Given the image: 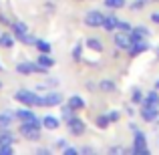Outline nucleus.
Listing matches in <instances>:
<instances>
[{"instance_id":"f257e3e1","label":"nucleus","mask_w":159,"mask_h":155,"mask_svg":"<svg viewBox=\"0 0 159 155\" xmlns=\"http://www.w3.org/2000/svg\"><path fill=\"white\" fill-rule=\"evenodd\" d=\"M14 99L18 103H22L24 107H36L40 101V97L34 93V91H26V89H20V91H16L14 93Z\"/></svg>"},{"instance_id":"f03ea898","label":"nucleus","mask_w":159,"mask_h":155,"mask_svg":"<svg viewBox=\"0 0 159 155\" xmlns=\"http://www.w3.org/2000/svg\"><path fill=\"white\" fill-rule=\"evenodd\" d=\"M131 151L135 155H147L149 153V147H147V137H145L143 131L135 129V137H133V147Z\"/></svg>"},{"instance_id":"7ed1b4c3","label":"nucleus","mask_w":159,"mask_h":155,"mask_svg":"<svg viewBox=\"0 0 159 155\" xmlns=\"http://www.w3.org/2000/svg\"><path fill=\"white\" fill-rule=\"evenodd\" d=\"M47 71L48 69L40 66L39 62H18V65H16V73H18V75H34V73L47 75Z\"/></svg>"},{"instance_id":"20e7f679","label":"nucleus","mask_w":159,"mask_h":155,"mask_svg":"<svg viewBox=\"0 0 159 155\" xmlns=\"http://www.w3.org/2000/svg\"><path fill=\"white\" fill-rule=\"evenodd\" d=\"M103 22H105V14L101 10H89L85 14V24L89 28H103Z\"/></svg>"},{"instance_id":"39448f33","label":"nucleus","mask_w":159,"mask_h":155,"mask_svg":"<svg viewBox=\"0 0 159 155\" xmlns=\"http://www.w3.org/2000/svg\"><path fill=\"white\" fill-rule=\"evenodd\" d=\"M20 135L28 141H39L40 139V125H32V123H22L20 125Z\"/></svg>"},{"instance_id":"423d86ee","label":"nucleus","mask_w":159,"mask_h":155,"mask_svg":"<svg viewBox=\"0 0 159 155\" xmlns=\"http://www.w3.org/2000/svg\"><path fill=\"white\" fill-rule=\"evenodd\" d=\"M62 103V95L58 91H48L44 97H40L39 107H57V105Z\"/></svg>"},{"instance_id":"0eeeda50","label":"nucleus","mask_w":159,"mask_h":155,"mask_svg":"<svg viewBox=\"0 0 159 155\" xmlns=\"http://www.w3.org/2000/svg\"><path fill=\"white\" fill-rule=\"evenodd\" d=\"M16 119H20V123H32V125H43V121H39V117L30 111V109H20L16 111Z\"/></svg>"},{"instance_id":"6e6552de","label":"nucleus","mask_w":159,"mask_h":155,"mask_svg":"<svg viewBox=\"0 0 159 155\" xmlns=\"http://www.w3.org/2000/svg\"><path fill=\"white\" fill-rule=\"evenodd\" d=\"M66 127H69V131L73 133V135H83V133L87 131V125L83 119H79V117H73V119L66 121Z\"/></svg>"},{"instance_id":"1a4fd4ad","label":"nucleus","mask_w":159,"mask_h":155,"mask_svg":"<svg viewBox=\"0 0 159 155\" xmlns=\"http://www.w3.org/2000/svg\"><path fill=\"white\" fill-rule=\"evenodd\" d=\"M149 43L145 39H139V40H133L131 43V47L127 48V52L131 54V57H137V54H141V52H145V51H149Z\"/></svg>"},{"instance_id":"9d476101","label":"nucleus","mask_w":159,"mask_h":155,"mask_svg":"<svg viewBox=\"0 0 159 155\" xmlns=\"http://www.w3.org/2000/svg\"><path fill=\"white\" fill-rule=\"evenodd\" d=\"M131 32H125V30H119L115 34V44L117 48H123V51H127L129 47H131Z\"/></svg>"},{"instance_id":"9b49d317","label":"nucleus","mask_w":159,"mask_h":155,"mask_svg":"<svg viewBox=\"0 0 159 155\" xmlns=\"http://www.w3.org/2000/svg\"><path fill=\"white\" fill-rule=\"evenodd\" d=\"M141 107H151V109H159V91H149L141 101Z\"/></svg>"},{"instance_id":"f8f14e48","label":"nucleus","mask_w":159,"mask_h":155,"mask_svg":"<svg viewBox=\"0 0 159 155\" xmlns=\"http://www.w3.org/2000/svg\"><path fill=\"white\" fill-rule=\"evenodd\" d=\"M141 117H143V121H149V123H153V121H157V117H159V109L143 107V109H141Z\"/></svg>"},{"instance_id":"ddd939ff","label":"nucleus","mask_w":159,"mask_h":155,"mask_svg":"<svg viewBox=\"0 0 159 155\" xmlns=\"http://www.w3.org/2000/svg\"><path fill=\"white\" fill-rule=\"evenodd\" d=\"M16 117V113L12 111H2L0 113V129H8L12 125V119Z\"/></svg>"},{"instance_id":"4468645a","label":"nucleus","mask_w":159,"mask_h":155,"mask_svg":"<svg viewBox=\"0 0 159 155\" xmlns=\"http://www.w3.org/2000/svg\"><path fill=\"white\" fill-rule=\"evenodd\" d=\"M103 28H105L107 32H111V30H115V28H119V18H117L115 14H109V16H105Z\"/></svg>"},{"instance_id":"2eb2a0df","label":"nucleus","mask_w":159,"mask_h":155,"mask_svg":"<svg viewBox=\"0 0 159 155\" xmlns=\"http://www.w3.org/2000/svg\"><path fill=\"white\" fill-rule=\"evenodd\" d=\"M12 32H14V36L20 40L24 34H28V26L24 22H12Z\"/></svg>"},{"instance_id":"dca6fc26","label":"nucleus","mask_w":159,"mask_h":155,"mask_svg":"<svg viewBox=\"0 0 159 155\" xmlns=\"http://www.w3.org/2000/svg\"><path fill=\"white\" fill-rule=\"evenodd\" d=\"M149 36V28L145 26H135L131 30V40H139V39H147Z\"/></svg>"},{"instance_id":"f3484780","label":"nucleus","mask_w":159,"mask_h":155,"mask_svg":"<svg viewBox=\"0 0 159 155\" xmlns=\"http://www.w3.org/2000/svg\"><path fill=\"white\" fill-rule=\"evenodd\" d=\"M66 105H70L75 111H81V109H85V99L79 97V95H73V97H69V103Z\"/></svg>"},{"instance_id":"a211bd4d","label":"nucleus","mask_w":159,"mask_h":155,"mask_svg":"<svg viewBox=\"0 0 159 155\" xmlns=\"http://www.w3.org/2000/svg\"><path fill=\"white\" fill-rule=\"evenodd\" d=\"M58 125H61V123H58V119H57V117H52V115H47V117L43 119V127H47L48 131L58 129Z\"/></svg>"},{"instance_id":"6ab92c4d","label":"nucleus","mask_w":159,"mask_h":155,"mask_svg":"<svg viewBox=\"0 0 159 155\" xmlns=\"http://www.w3.org/2000/svg\"><path fill=\"white\" fill-rule=\"evenodd\" d=\"M36 62H39L40 66H44V69H51V66H54V58L48 57V52H40Z\"/></svg>"},{"instance_id":"aec40b11","label":"nucleus","mask_w":159,"mask_h":155,"mask_svg":"<svg viewBox=\"0 0 159 155\" xmlns=\"http://www.w3.org/2000/svg\"><path fill=\"white\" fill-rule=\"evenodd\" d=\"M99 89H101L103 93H113V91L117 89V85H115V81H111V79H105V81L99 83Z\"/></svg>"},{"instance_id":"412c9836","label":"nucleus","mask_w":159,"mask_h":155,"mask_svg":"<svg viewBox=\"0 0 159 155\" xmlns=\"http://www.w3.org/2000/svg\"><path fill=\"white\" fill-rule=\"evenodd\" d=\"M87 47L93 48V51H97V52H101V51H103V43H101V39H95V36L87 39Z\"/></svg>"},{"instance_id":"4be33fe9","label":"nucleus","mask_w":159,"mask_h":155,"mask_svg":"<svg viewBox=\"0 0 159 155\" xmlns=\"http://www.w3.org/2000/svg\"><path fill=\"white\" fill-rule=\"evenodd\" d=\"M12 44H14V36H12V34H6V32L0 34V47H2V48H10Z\"/></svg>"},{"instance_id":"5701e85b","label":"nucleus","mask_w":159,"mask_h":155,"mask_svg":"<svg viewBox=\"0 0 159 155\" xmlns=\"http://www.w3.org/2000/svg\"><path fill=\"white\" fill-rule=\"evenodd\" d=\"M12 143H14V137H12V133L8 131V129H6V131L2 129V133H0V145H12Z\"/></svg>"},{"instance_id":"b1692460","label":"nucleus","mask_w":159,"mask_h":155,"mask_svg":"<svg viewBox=\"0 0 159 155\" xmlns=\"http://www.w3.org/2000/svg\"><path fill=\"white\" fill-rule=\"evenodd\" d=\"M61 117H62L65 121L73 119V117H75V109L70 107V105H65V107H61Z\"/></svg>"},{"instance_id":"393cba45","label":"nucleus","mask_w":159,"mask_h":155,"mask_svg":"<svg viewBox=\"0 0 159 155\" xmlns=\"http://www.w3.org/2000/svg\"><path fill=\"white\" fill-rule=\"evenodd\" d=\"M109 123H111V119H109V115H99L97 119H95V125H97L99 129H107Z\"/></svg>"},{"instance_id":"a878e982","label":"nucleus","mask_w":159,"mask_h":155,"mask_svg":"<svg viewBox=\"0 0 159 155\" xmlns=\"http://www.w3.org/2000/svg\"><path fill=\"white\" fill-rule=\"evenodd\" d=\"M105 6L111 8V10H119V8L125 6V0H105Z\"/></svg>"},{"instance_id":"bb28decb","label":"nucleus","mask_w":159,"mask_h":155,"mask_svg":"<svg viewBox=\"0 0 159 155\" xmlns=\"http://www.w3.org/2000/svg\"><path fill=\"white\" fill-rule=\"evenodd\" d=\"M34 47L39 48L40 52H51V43H47V40H36Z\"/></svg>"},{"instance_id":"cd10ccee","label":"nucleus","mask_w":159,"mask_h":155,"mask_svg":"<svg viewBox=\"0 0 159 155\" xmlns=\"http://www.w3.org/2000/svg\"><path fill=\"white\" fill-rule=\"evenodd\" d=\"M131 101L133 103H139L141 105V101H143V93H141V89H133V95H131Z\"/></svg>"},{"instance_id":"c85d7f7f","label":"nucleus","mask_w":159,"mask_h":155,"mask_svg":"<svg viewBox=\"0 0 159 155\" xmlns=\"http://www.w3.org/2000/svg\"><path fill=\"white\" fill-rule=\"evenodd\" d=\"M119 30H125V32H131L133 30V24L129 20H119Z\"/></svg>"},{"instance_id":"c756f323","label":"nucleus","mask_w":159,"mask_h":155,"mask_svg":"<svg viewBox=\"0 0 159 155\" xmlns=\"http://www.w3.org/2000/svg\"><path fill=\"white\" fill-rule=\"evenodd\" d=\"M81 57H83V47L77 44V47L73 48V58H75V61H81Z\"/></svg>"},{"instance_id":"7c9ffc66","label":"nucleus","mask_w":159,"mask_h":155,"mask_svg":"<svg viewBox=\"0 0 159 155\" xmlns=\"http://www.w3.org/2000/svg\"><path fill=\"white\" fill-rule=\"evenodd\" d=\"M12 145H0V155H12Z\"/></svg>"},{"instance_id":"2f4dec72","label":"nucleus","mask_w":159,"mask_h":155,"mask_svg":"<svg viewBox=\"0 0 159 155\" xmlns=\"http://www.w3.org/2000/svg\"><path fill=\"white\" fill-rule=\"evenodd\" d=\"M145 2H147V0H137V2H133V4H131V10H135V12L141 10V8L145 6Z\"/></svg>"},{"instance_id":"473e14b6","label":"nucleus","mask_w":159,"mask_h":155,"mask_svg":"<svg viewBox=\"0 0 159 155\" xmlns=\"http://www.w3.org/2000/svg\"><path fill=\"white\" fill-rule=\"evenodd\" d=\"M20 40H22L24 44H36V39H34V36H30V34H24Z\"/></svg>"},{"instance_id":"72a5a7b5","label":"nucleus","mask_w":159,"mask_h":155,"mask_svg":"<svg viewBox=\"0 0 159 155\" xmlns=\"http://www.w3.org/2000/svg\"><path fill=\"white\" fill-rule=\"evenodd\" d=\"M109 119H111V123H117V121L121 119V113L119 111H111L109 113Z\"/></svg>"},{"instance_id":"f704fd0d","label":"nucleus","mask_w":159,"mask_h":155,"mask_svg":"<svg viewBox=\"0 0 159 155\" xmlns=\"http://www.w3.org/2000/svg\"><path fill=\"white\" fill-rule=\"evenodd\" d=\"M79 153V149H75V147H65V155H77Z\"/></svg>"},{"instance_id":"c9c22d12","label":"nucleus","mask_w":159,"mask_h":155,"mask_svg":"<svg viewBox=\"0 0 159 155\" xmlns=\"http://www.w3.org/2000/svg\"><path fill=\"white\" fill-rule=\"evenodd\" d=\"M57 147H58V149H65V147H66V141H65V139H58V141H57Z\"/></svg>"},{"instance_id":"e433bc0d","label":"nucleus","mask_w":159,"mask_h":155,"mask_svg":"<svg viewBox=\"0 0 159 155\" xmlns=\"http://www.w3.org/2000/svg\"><path fill=\"white\" fill-rule=\"evenodd\" d=\"M151 20L155 24H159V12H153V14H151Z\"/></svg>"},{"instance_id":"4c0bfd02","label":"nucleus","mask_w":159,"mask_h":155,"mask_svg":"<svg viewBox=\"0 0 159 155\" xmlns=\"http://www.w3.org/2000/svg\"><path fill=\"white\" fill-rule=\"evenodd\" d=\"M155 89L159 91V79H157V81H155Z\"/></svg>"},{"instance_id":"58836bf2","label":"nucleus","mask_w":159,"mask_h":155,"mask_svg":"<svg viewBox=\"0 0 159 155\" xmlns=\"http://www.w3.org/2000/svg\"><path fill=\"white\" fill-rule=\"evenodd\" d=\"M157 57H159V47H157Z\"/></svg>"},{"instance_id":"ea45409f","label":"nucleus","mask_w":159,"mask_h":155,"mask_svg":"<svg viewBox=\"0 0 159 155\" xmlns=\"http://www.w3.org/2000/svg\"><path fill=\"white\" fill-rule=\"evenodd\" d=\"M0 71H2V65H0Z\"/></svg>"}]
</instances>
